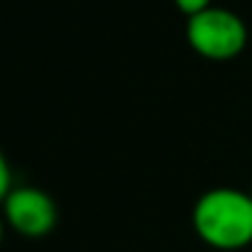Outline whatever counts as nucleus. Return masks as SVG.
Returning <instances> with one entry per match:
<instances>
[{
  "label": "nucleus",
  "instance_id": "1",
  "mask_svg": "<svg viewBox=\"0 0 252 252\" xmlns=\"http://www.w3.org/2000/svg\"><path fill=\"white\" fill-rule=\"evenodd\" d=\"M195 235L213 250L235 252L252 245V195L240 188L205 190L190 213Z\"/></svg>",
  "mask_w": 252,
  "mask_h": 252
},
{
  "label": "nucleus",
  "instance_id": "2",
  "mask_svg": "<svg viewBox=\"0 0 252 252\" xmlns=\"http://www.w3.org/2000/svg\"><path fill=\"white\" fill-rule=\"evenodd\" d=\"M186 40L200 57L213 62H227L245 50L247 28L240 15L210 5L208 10L188 18Z\"/></svg>",
  "mask_w": 252,
  "mask_h": 252
},
{
  "label": "nucleus",
  "instance_id": "3",
  "mask_svg": "<svg viewBox=\"0 0 252 252\" xmlns=\"http://www.w3.org/2000/svg\"><path fill=\"white\" fill-rule=\"evenodd\" d=\"M8 225L23 237H45L57 225V205L40 188H15L3 200Z\"/></svg>",
  "mask_w": 252,
  "mask_h": 252
},
{
  "label": "nucleus",
  "instance_id": "4",
  "mask_svg": "<svg viewBox=\"0 0 252 252\" xmlns=\"http://www.w3.org/2000/svg\"><path fill=\"white\" fill-rule=\"evenodd\" d=\"M173 3L178 5V10H181V13H186L188 18H193V15H198V13L208 10L213 0H173Z\"/></svg>",
  "mask_w": 252,
  "mask_h": 252
},
{
  "label": "nucleus",
  "instance_id": "5",
  "mask_svg": "<svg viewBox=\"0 0 252 252\" xmlns=\"http://www.w3.org/2000/svg\"><path fill=\"white\" fill-rule=\"evenodd\" d=\"M10 193V166L3 156V151H0V203H3Z\"/></svg>",
  "mask_w": 252,
  "mask_h": 252
},
{
  "label": "nucleus",
  "instance_id": "6",
  "mask_svg": "<svg viewBox=\"0 0 252 252\" xmlns=\"http://www.w3.org/2000/svg\"><path fill=\"white\" fill-rule=\"evenodd\" d=\"M0 240H3V220H0Z\"/></svg>",
  "mask_w": 252,
  "mask_h": 252
},
{
  "label": "nucleus",
  "instance_id": "7",
  "mask_svg": "<svg viewBox=\"0 0 252 252\" xmlns=\"http://www.w3.org/2000/svg\"><path fill=\"white\" fill-rule=\"evenodd\" d=\"M250 195H252V193H250Z\"/></svg>",
  "mask_w": 252,
  "mask_h": 252
}]
</instances>
